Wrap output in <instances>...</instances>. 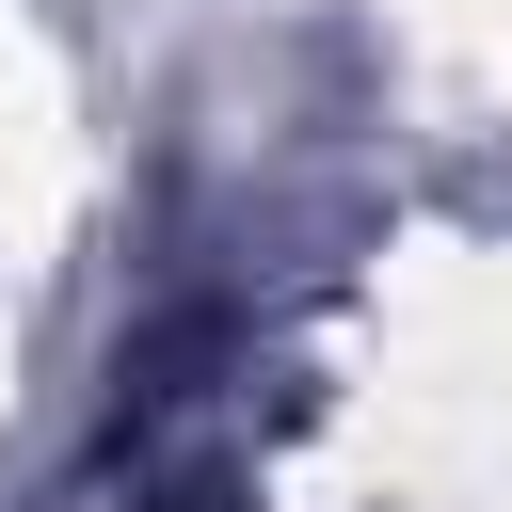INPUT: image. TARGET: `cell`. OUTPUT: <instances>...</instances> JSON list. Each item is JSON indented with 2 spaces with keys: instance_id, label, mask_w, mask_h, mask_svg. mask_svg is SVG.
Instances as JSON below:
<instances>
[]
</instances>
